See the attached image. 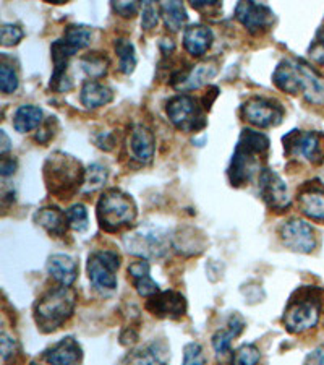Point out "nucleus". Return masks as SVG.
I'll use <instances>...</instances> for the list:
<instances>
[{"label": "nucleus", "instance_id": "obj_22", "mask_svg": "<svg viewBox=\"0 0 324 365\" xmlns=\"http://www.w3.org/2000/svg\"><path fill=\"white\" fill-rule=\"evenodd\" d=\"M34 221L56 237H62L67 232V229H70L65 211H61L56 206H46V208L38 210L34 215Z\"/></svg>", "mask_w": 324, "mask_h": 365}, {"label": "nucleus", "instance_id": "obj_30", "mask_svg": "<svg viewBox=\"0 0 324 365\" xmlns=\"http://www.w3.org/2000/svg\"><path fill=\"white\" fill-rule=\"evenodd\" d=\"M130 365H167L166 361H162V357L159 356L157 347L155 344H150L141 349L135 351L128 357Z\"/></svg>", "mask_w": 324, "mask_h": 365}, {"label": "nucleus", "instance_id": "obj_40", "mask_svg": "<svg viewBox=\"0 0 324 365\" xmlns=\"http://www.w3.org/2000/svg\"><path fill=\"white\" fill-rule=\"evenodd\" d=\"M0 351H2V362L7 364L19 351V344L7 333H2V336H0Z\"/></svg>", "mask_w": 324, "mask_h": 365}, {"label": "nucleus", "instance_id": "obj_8", "mask_svg": "<svg viewBox=\"0 0 324 365\" xmlns=\"http://www.w3.org/2000/svg\"><path fill=\"white\" fill-rule=\"evenodd\" d=\"M119 268L120 255L114 250H96L88 258V276L96 289L114 291Z\"/></svg>", "mask_w": 324, "mask_h": 365}, {"label": "nucleus", "instance_id": "obj_11", "mask_svg": "<svg viewBox=\"0 0 324 365\" xmlns=\"http://www.w3.org/2000/svg\"><path fill=\"white\" fill-rule=\"evenodd\" d=\"M297 94L302 93L310 104L324 106V78L310 63L302 58H293Z\"/></svg>", "mask_w": 324, "mask_h": 365}, {"label": "nucleus", "instance_id": "obj_21", "mask_svg": "<svg viewBox=\"0 0 324 365\" xmlns=\"http://www.w3.org/2000/svg\"><path fill=\"white\" fill-rule=\"evenodd\" d=\"M213 31L204 25H192L185 28L184 47L193 57H202L213 46Z\"/></svg>", "mask_w": 324, "mask_h": 365}, {"label": "nucleus", "instance_id": "obj_39", "mask_svg": "<svg viewBox=\"0 0 324 365\" xmlns=\"http://www.w3.org/2000/svg\"><path fill=\"white\" fill-rule=\"evenodd\" d=\"M308 54L316 63H324V25L320 28L315 41L311 43Z\"/></svg>", "mask_w": 324, "mask_h": 365}, {"label": "nucleus", "instance_id": "obj_24", "mask_svg": "<svg viewBox=\"0 0 324 365\" xmlns=\"http://www.w3.org/2000/svg\"><path fill=\"white\" fill-rule=\"evenodd\" d=\"M244 328H245L244 319H241L240 315L234 314L227 323V328L219 329V331L213 336V347L216 354L217 356L229 354V352H231L232 341L237 338L241 331H244Z\"/></svg>", "mask_w": 324, "mask_h": 365}, {"label": "nucleus", "instance_id": "obj_33", "mask_svg": "<svg viewBox=\"0 0 324 365\" xmlns=\"http://www.w3.org/2000/svg\"><path fill=\"white\" fill-rule=\"evenodd\" d=\"M20 80L16 70L9 66V63H2L0 66V90L4 94H11L19 90Z\"/></svg>", "mask_w": 324, "mask_h": 365}, {"label": "nucleus", "instance_id": "obj_27", "mask_svg": "<svg viewBox=\"0 0 324 365\" xmlns=\"http://www.w3.org/2000/svg\"><path fill=\"white\" fill-rule=\"evenodd\" d=\"M80 66L83 72L93 80L103 78L109 70V58L103 52H90L80 58Z\"/></svg>", "mask_w": 324, "mask_h": 365}, {"label": "nucleus", "instance_id": "obj_19", "mask_svg": "<svg viewBox=\"0 0 324 365\" xmlns=\"http://www.w3.org/2000/svg\"><path fill=\"white\" fill-rule=\"evenodd\" d=\"M130 148L132 155L140 164H150L155 158L156 138L151 128L146 125H137L130 137Z\"/></svg>", "mask_w": 324, "mask_h": 365}, {"label": "nucleus", "instance_id": "obj_12", "mask_svg": "<svg viewBox=\"0 0 324 365\" xmlns=\"http://www.w3.org/2000/svg\"><path fill=\"white\" fill-rule=\"evenodd\" d=\"M259 195L263 202L266 203L271 210L282 211L291 206V195L284 180H282L278 173L271 169H261L258 179Z\"/></svg>", "mask_w": 324, "mask_h": 365}, {"label": "nucleus", "instance_id": "obj_37", "mask_svg": "<svg viewBox=\"0 0 324 365\" xmlns=\"http://www.w3.org/2000/svg\"><path fill=\"white\" fill-rule=\"evenodd\" d=\"M182 365H206L203 347L198 343H188L184 349V364Z\"/></svg>", "mask_w": 324, "mask_h": 365}, {"label": "nucleus", "instance_id": "obj_5", "mask_svg": "<svg viewBox=\"0 0 324 365\" xmlns=\"http://www.w3.org/2000/svg\"><path fill=\"white\" fill-rule=\"evenodd\" d=\"M321 294L316 287H305L293 294L282 317L288 333L300 334L318 325L321 315Z\"/></svg>", "mask_w": 324, "mask_h": 365}, {"label": "nucleus", "instance_id": "obj_7", "mask_svg": "<svg viewBox=\"0 0 324 365\" xmlns=\"http://www.w3.org/2000/svg\"><path fill=\"white\" fill-rule=\"evenodd\" d=\"M166 113L169 120L182 132L192 133L206 127L204 108L190 94L182 93L170 98L166 104Z\"/></svg>", "mask_w": 324, "mask_h": 365}, {"label": "nucleus", "instance_id": "obj_23", "mask_svg": "<svg viewBox=\"0 0 324 365\" xmlns=\"http://www.w3.org/2000/svg\"><path fill=\"white\" fill-rule=\"evenodd\" d=\"M114 99V93L109 86H105L99 81H86L80 91V101L86 109H98L109 104Z\"/></svg>", "mask_w": 324, "mask_h": 365}, {"label": "nucleus", "instance_id": "obj_34", "mask_svg": "<svg viewBox=\"0 0 324 365\" xmlns=\"http://www.w3.org/2000/svg\"><path fill=\"white\" fill-rule=\"evenodd\" d=\"M259 361H261V352L255 344H244L235 351V365H256Z\"/></svg>", "mask_w": 324, "mask_h": 365}, {"label": "nucleus", "instance_id": "obj_9", "mask_svg": "<svg viewBox=\"0 0 324 365\" xmlns=\"http://www.w3.org/2000/svg\"><path fill=\"white\" fill-rule=\"evenodd\" d=\"M284 150L287 156H302L311 164L324 163V133L292 130L284 138Z\"/></svg>", "mask_w": 324, "mask_h": 365}, {"label": "nucleus", "instance_id": "obj_31", "mask_svg": "<svg viewBox=\"0 0 324 365\" xmlns=\"http://www.w3.org/2000/svg\"><path fill=\"white\" fill-rule=\"evenodd\" d=\"M65 216H67L70 229H73L76 232H83L90 226V220H88V210L85 205L76 203L70 206L68 210H65Z\"/></svg>", "mask_w": 324, "mask_h": 365}, {"label": "nucleus", "instance_id": "obj_26", "mask_svg": "<svg viewBox=\"0 0 324 365\" xmlns=\"http://www.w3.org/2000/svg\"><path fill=\"white\" fill-rule=\"evenodd\" d=\"M159 7H161V16L164 20V25H166L170 33L180 31V29L187 25L188 15L185 5L182 2H177V0H174V2H162Z\"/></svg>", "mask_w": 324, "mask_h": 365}, {"label": "nucleus", "instance_id": "obj_38", "mask_svg": "<svg viewBox=\"0 0 324 365\" xmlns=\"http://www.w3.org/2000/svg\"><path fill=\"white\" fill-rule=\"evenodd\" d=\"M133 286H135V289H137V292L140 294L141 297H148L150 299L152 296H156L157 292H161V291H159L157 282L152 281L151 274L143 276V278H138V279H133Z\"/></svg>", "mask_w": 324, "mask_h": 365}, {"label": "nucleus", "instance_id": "obj_36", "mask_svg": "<svg viewBox=\"0 0 324 365\" xmlns=\"http://www.w3.org/2000/svg\"><path fill=\"white\" fill-rule=\"evenodd\" d=\"M23 36H25V31L19 25H14V23H5L0 28V44L4 47L16 46L23 39Z\"/></svg>", "mask_w": 324, "mask_h": 365}, {"label": "nucleus", "instance_id": "obj_18", "mask_svg": "<svg viewBox=\"0 0 324 365\" xmlns=\"http://www.w3.org/2000/svg\"><path fill=\"white\" fill-rule=\"evenodd\" d=\"M44 359L51 365H80L83 351L76 339L63 338L44 352Z\"/></svg>", "mask_w": 324, "mask_h": 365}, {"label": "nucleus", "instance_id": "obj_10", "mask_svg": "<svg viewBox=\"0 0 324 365\" xmlns=\"http://www.w3.org/2000/svg\"><path fill=\"white\" fill-rule=\"evenodd\" d=\"M286 115L282 104L276 99L253 96L241 106V117L258 128L278 127Z\"/></svg>", "mask_w": 324, "mask_h": 365}, {"label": "nucleus", "instance_id": "obj_16", "mask_svg": "<svg viewBox=\"0 0 324 365\" xmlns=\"http://www.w3.org/2000/svg\"><path fill=\"white\" fill-rule=\"evenodd\" d=\"M297 203L300 211L310 220L324 221V185L320 180L306 182L300 188Z\"/></svg>", "mask_w": 324, "mask_h": 365}, {"label": "nucleus", "instance_id": "obj_6", "mask_svg": "<svg viewBox=\"0 0 324 365\" xmlns=\"http://www.w3.org/2000/svg\"><path fill=\"white\" fill-rule=\"evenodd\" d=\"M123 245L132 255L140 257L141 260H150L166 255L170 247V237L166 229L143 225L123 237Z\"/></svg>", "mask_w": 324, "mask_h": 365}, {"label": "nucleus", "instance_id": "obj_4", "mask_svg": "<svg viewBox=\"0 0 324 365\" xmlns=\"http://www.w3.org/2000/svg\"><path fill=\"white\" fill-rule=\"evenodd\" d=\"M96 215L99 226L105 232H119L123 227L133 225L138 211L133 198L128 193L119 190V188H110L99 198Z\"/></svg>", "mask_w": 324, "mask_h": 365}, {"label": "nucleus", "instance_id": "obj_15", "mask_svg": "<svg viewBox=\"0 0 324 365\" xmlns=\"http://www.w3.org/2000/svg\"><path fill=\"white\" fill-rule=\"evenodd\" d=\"M146 309H148L152 315L159 317V319L175 320L185 315L187 300L180 292L164 291L150 297L148 304H146Z\"/></svg>", "mask_w": 324, "mask_h": 365}, {"label": "nucleus", "instance_id": "obj_32", "mask_svg": "<svg viewBox=\"0 0 324 365\" xmlns=\"http://www.w3.org/2000/svg\"><path fill=\"white\" fill-rule=\"evenodd\" d=\"M108 175H109L108 169H105L103 164H99V163L91 164V166L86 169L83 190L94 192V190H98V188H101L105 184V180H108Z\"/></svg>", "mask_w": 324, "mask_h": 365}, {"label": "nucleus", "instance_id": "obj_2", "mask_svg": "<svg viewBox=\"0 0 324 365\" xmlns=\"http://www.w3.org/2000/svg\"><path fill=\"white\" fill-rule=\"evenodd\" d=\"M76 307V292L68 286L54 287L38 299L34 305V320L44 333H52L61 328Z\"/></svg>", "mask_w": 324, "mask_h": 365}, {"label": "nucleus", "instance_id": "obj_14", "mask_svg": "<svg viewBox=\"0 0 324 365\" xmlns=\"http://www.w3.org/2000/svg\"><path fill=\"white\" fill-rule=\"evenodd\" d=\"M235 19L251 34L266 31L274 23V11L266 4L258 2H239L235 7Z\"/></svg>", "mask_w": 324, "mask_h": 365}, {"label": "nucleus", "instance_id": "obj_20", "mask_svg": "<svg viewBox=\"0 0 324 365\" xmlns=\"http://www.w3.org/2000/svg\"><path fill=\"white\" fill-rule=\"evenodd\" d=\"M47 272L61 286H72L78 278V263L75 258L65 253H56L49 257L47 262Z\"/></svg>", "mask_w": 324, "mask_h": 365}, {"label": "nucleus", "instance_id": "obj_41", "mask_svg": "<svg viewBox=\"0 0 324 365\" xmlns=\"http://www.w3.org/2000/svg\"><path fill=\"white\" fill-rule=\"evenodd\" d=\"M112 9L123 19H133L140 11L141 5L138 2H112Z\"/></svg>", "mask_w": 324, "mask_h": 365}, {"label": "nucleus", "instance_id": "obj_28", "mask_svg": "<svg viewBox=\"0 0 324 365\" xmlns=\"http://www.w3.org/2000/svg\"><path fill=\"white\" fill-rule=\"evenodd\" d=\"M114 47H115L117 56H119L120 72L125 75L133 73L135 67H137V54H135V46L132 44V41L125 38H119L115 39Z\"/></svg>", "mask_w": 324, "mask_h": 365}, {"label": "nucleus", "instance_id": "obj_13", "mask_svg": "<svg viewBox=\"0 0 324 365\" xmlns=\"http://www.w3.org/2000/svg\"><path fill=\"white\" fill-rule=\"evenodd\" d=\"M281 239L287 249L298 253H311L316 247L315 229L303 220H291L281 226Z\"/></svg>", "mask_w": 324, "mask_h": 365}, {"label": "nucleus", "instance_id": "obj_45", "mask_svg": "<svg viewBox=\"0 0 324 365\" xmlns=\"http://www.w3.org/2000/svg\"><path fill=\"white\" fill-rule=\"evenodd\" d=\"M0 153H2V156L7 155V151L10 150V138L7 137V133L5 130H0Z\"/></svg>", "mask_w": 324, "mask_h": 365}, {"label": "nucleus", "instance_id": "obj_42", "mask_svg": "<svg viewBox=\"0 0 324 365\" xmlns=\"http://www.w3.org/2000/svg\"><path fill=\"white\" fill-rule=\"evenodd\" d=\"M16 168H19V163H16L15 158L4 156L2 161H0V174H2V178H10V175H14Z\"/></svg>", "mask_w": 324, "mask_h": 365}, {"label": "nucleus", "instance_id": "obj_44", "mask_svg": "<svg viewBox=\"0 0 324 365\" xmlns=\"http://www.w3.org/2000/svg\"><path fill=\"white\" fill-rule=\"evenodd\" d=\"M52 122L54 120H47L46 123H44V127L43 128H39V132H38V135H36V140L39 141V143H46V141H49L52 137H54V133H51V125H52Z\"/></svg>", "mask_w": 324, "mask_h": 365}, {"label": "nucleus", "instance_id": "obj_3", "mask_svg": "<svg viewBox=\"0 0 324 365\" xmlns=\"http://www.w3.org/2000/svg\"><path fill=\"white\" fill-rule=\"evenodd\" d=\"M85 175L86 170L81 163L65 153H54L44 164L47 187L56 195H62V198H68L75 190H80V187L85 185Z\"/></svg>", "mask_w": 324, "mask_h": 365}, {"label": "nucleus", "instance_id": "obj_43", "mask_svg": "<svg viewBox=\"0 0 324 365\" xmlns=\"http://www.w3.org/2000/svg\"><path fill=\"white\" fill-rule=\"evenodd\" d=\"M306 365H324V346L315 349L306 359Z\"/></svg>", "mask_w": 324, "mask_h": 365}, {"label": "nucleus", "instance_id": "obj_35", "mask_svg": "<svg viewBox=\"0 0 324 365\" xmlns=\"http://www.w3.org/2000/svg\"><path fill=\"white\" fill-rule=\"evenodd\" d=\"M159 16H161V7H157L155 2H145L141 5V28L145 31H151L157 26Z\"/></svg>", "mask_w": 324, "mask_h": 365}, {"label": "nucleus", "instance_id": "obj_1", "mask_svg": "<svg viewBox=\"0 0 324 365\" xmlns=\"http://www.w3.org/2000/svg\"><path fill=\"white\" fill-rule=\"evenodd\" d=\"M269 150V138L253 128H244L235 146L229 180L234 187H241L253 179L256 173H261V160L266 158Z\"/></svg>", "mask_w": 324, "mask_h": 365}, {"label": "nucleus", "instance_id": "obj_29", "mask_svg": "<svg viewBox=\"0 0 324 365\" xmlns=\"http://www.w3.org/2000/svg\"><path fill=\"white\" fill-rule=\"evenodd\" d=\"M91 38H93V29L83 25H70L67 26V29H65L62 39L70 47H73V49L78 52L90 46Z\"/></svg>", "mask_w": 324, "mask_h": 365}, {"label": "nucleus", "instance_id": "obj_17", "mask_svg": "<svg viewBox=\"0 0 324 365\" xmlns=\"http://www.w3.org/2000/svg\"><path fill=\"white\" fill-rule=\"evenodd\" d=\"M217 75V66L213 62H204L198 63V66L192 67L190 70L179 73V78L172 81V85L180 91H193L198 90L204 85H208L211 78H214Z\"/></svg>", "mask_w": 324, "mask_h": 365}, {"label": "nucleus", "instance_id": "obj_25", "mask_svg": "<svg viewBox=\"0 0 324 365\" xmlns=\"http://www.w3.org/2000/svg\"><path fill=\"white\" fill-rule=\"evenodd\" d=\"M41 123H43V110L38 106L25 104L15 110L14 127L16 132L28 133L34 130V128L41 127Z\"/></svg>", "mask_w": 324, "mask_h": 365}]
</instances>
